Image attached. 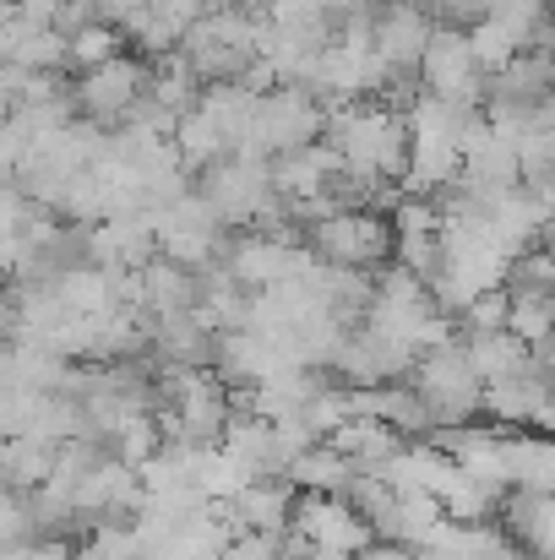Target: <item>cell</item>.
<instances>
[{
	"label": "cell",
	"mask_w": 555,
	"mask_h": 560,
	"mask_svg": "<svg viewBox=\"0 0 555 560\" xmlns=\"http://www.w3.org/2000/svg\"><path fill=\"white\" fill-rule=\"evenodd\" d=\"M278 545L284 539H273V534H234L218 550V560H278Z\"/></svg>",
	"instance_id": "6da1fadb"
}]
</instances>
